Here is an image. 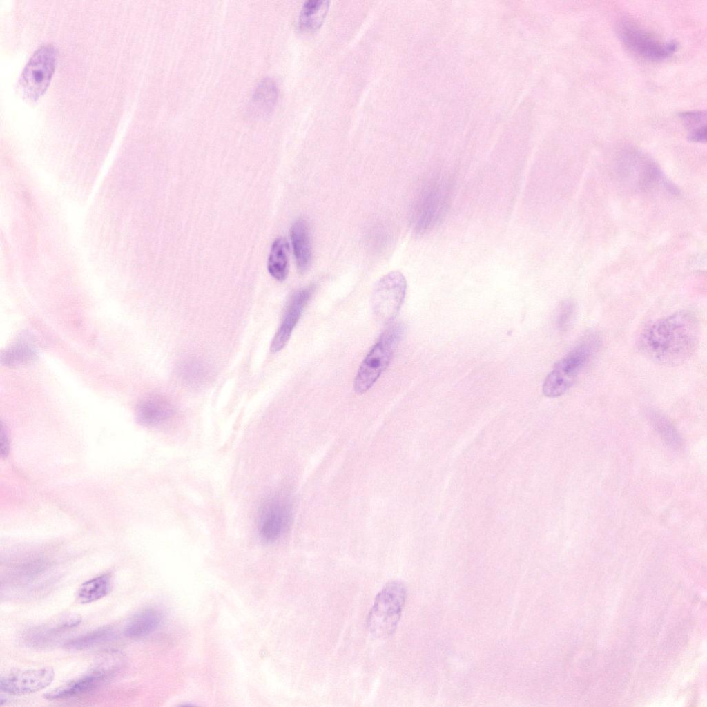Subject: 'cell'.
Listing matches in <instances>:
<instances>
[{"instance_id":"cell-2","label":"cell","mask_w":707,"mask_h":707,"mask_svg":"<svg viewBox=\"0 0 707 707\" xmlns=\"http://www.w3.org/2000/svg\"><path fill=\"white\" fill-rule=\"evenodd\" d=\"M599 344L597 335H585L579 342L554 367L545 378L543 392L550 398L563 394L575 382Z\"/></svg>"},{"instance_id":"cell-13","label":"cell","mask_w":707,"mask_h":707,"mask_svg":"<svg viewBox=\"0 0 707 707\" xmlns=\"http://www.w3.org/2000/svg\"><path fill=\"white\" fill-rule=\"evenodd\" d=\"M175 414L173 405L165 398L153 395L143 399L136 409L138 421L146 426H156L170 419Z\"/></svg>"},{"instance_id":"cell-25","label":"cell","mask_w":707,"mask_h":707,"mask_svg":"<svg viewBox=\"0 0 707 707\" xmlns=\"http://www.w3.org/2000/svg\"><path fill=\"white\" fill-rule=\"evenodd\" d=\"M574 305L570 302L563 304L559 315L558 322L561 327H568L572 320L574 315Z\"/></svg>"},{"instance_id":"cell-14","label":"cell","mask_w":707,"mask_h":707,"mask_svg":"<svg viewBox=\"0 0 707 707\" xmlns=\"http://www.w3.org/2000/svg\"><path fill=\"white\" fill-rule=\"evenodd\" d=\"M291 239L298 269L304 273L309 268L311 258L309 227L306 220L299 219L293 224Z\"/></svg>"},{"instance_id":"cell-7","label":"cell","mask_w":707,"mask_h":707,"mask_svg":"<svg viewBox=\"0 0 707 707\" xmlns=\"http://www.w3.org/2000/svg\"><path fill=\"white\" fill-rule=\"evenodd\" d=\"M406 289V279L399 271H391L377 281L371 295V305L379 320L388 322L396 317L403 302Z\"/></svg>"},{"instance_id":"cell-15","label":"cell","mask_w":707,"mask_h":707,"mask_svg":"<svg viewBox=\"0 0 707 707\" xmlns=\"http://www.w3.org/2000/svg\"><path fill=\"white\" fill-rule=\"evenodd\" d=\"M278 95L275 82L271 78H264L255 88L251 97L250 110L258 117L268 115L273 109Z\"/></svg>"},{"instance_id":"cell-22","label":"cell","mask_w":707,"mask_h":707,"mask_svg":"<svg viewBox=\"0 0 707 707\" xmlns=\"http://www.w3.org/2000/svg\"><path fill=\"white\" fill-rule=\"evenodd\" d=\"M181 379L188 385L199 386L207 378L209 371L206 366L200 360L191 359L183 362L177 369Z\"/></svg>"},{"instance_id":"cell-9","label":"cell","mask_w":707,"mask_h":707,"mask_svg":"<svg viewBox=\"0 0 707 707\" xmlns=\"http://www.w3.org/2000/svg\"><path fill=\"white\" fill-rule=\"evenodd\" d=\"M52 668L47 666L37 669L19 670L1 676L0 689L5 693L22 695L41 690L53 681Z\"/></svg>"},{"instance_id":"cell-12","label":"cell","mask_w":707,"mask_h":707,"mask_svg":"<svg viewBox=\"0 0 707 707\" xmlns=\"http://www.w3.org/2000/svg\"><path fill=\"white\" fill-rule=\"evenodd\" d=\"M115 671L113 667L99 666L88 673L46 693L44 697L48 700H56L85 694L108 679Z\"/></svg>"},{"instance_id":"cell-6","label":"cell","mask_w":707,"mask_h":707,"mask_svg":"<svg viewBox=\"0 0 707 707\" xmlns=\"http://www.w3.org/2000/svg\"><path fill=\"white\" fill-rule=\"evenodd\" d=\"M617 32L628 50L649 61L665 59L677 49L675 41L662 42L628 19L619 21Z\"/></svg>"},{"instance_id":"cell-4","label":"cell","mask_w":707,"mask_h":707,"mask_svg":"<svg viewBox=\"0 0 707 707\" xmlns=\"http://www.w3.org/2000/svg\"><path fill=\"white\" fill-rule=\"evenodd\" d=\"M406 590L398 581L390 582L377 594L369 613V630L377 637L391 635L395 630L405 603Z\"/></svg>"},{"instance_id":"cell-1","label":"cell","mask_w":707,"mask_h":707,"mask_svg":"<svg viewBox=\"0 0 707 707\" xmlns=\"http://www.w3.org/2000/svg\"><path fill=\"white\" fill-rule=\"evenodd\" d=\"M699 331V325L694 314L687 311H678L647 326L639 336V349L659 365H681L695 352Z\"/></svg>"},{"instance_id":"cell-11","label":"cell","mask_w":707,"mask_h":707,"mask_svg":"<svg viewBox=\"0 0 707 707\" xmlns=\"http://www.w3.org/2000/svg\"><path fill=\"white\" fill-rule=\"evenodd\" d=\"M313 291V286L297 291L290 298L282 323L274 336L270 349L273 353L281 350L288 342Z\"/></svg>"},{"instance_id":"cell-5","label":"cell","mask_w":707,"mask_h":707,"mask_svg":"<svg viewBox=\"0 0 707 707\" xmlns=\"http://www.w3.org/2000/svg\"><path fill=\"white\" fill-rule=\"evenodd\" d=\"M58 57L55 45L46 43L37 48L25 65L19 84L23 95L35 100L48 88Z\"/></svg>"},{"instance_id":"cell-17","label":"cell","mask_w":707,"mask_h":707,"mask_svg":"<svg viewBox=\"0 0 707 707\" xmlns=\"http://www.w3.org/2000/svg\"><path fill=\"white\" fill-rule=\"evenodd\" d=\"M328 0H307L303 3L298 17L299 26L306 31L319 28L329 8Z\"/></svg>"},{"instance_id":"cell-8","label":"cell","mask_w":707,"mask_h":707,"mask_svg":"<svg viewBox=\"0 0 707 707\" xmlns=\"http://www.w3.org/2000/svg\"><path fill=\"white\" fill-rule=\"evenodd\" d=\"M292 517V507L289 501L275 496L262 505L258 519L260 538L266 543L278 540L289 528Z\"/></svg>"},{"instance_id":"cell-21","label":"cell","mask_w":707,"mask_h":707,"mask_svg":"<svg viewBox=\"0 0 707 707\" xmlns=\"http://www.w3.org/2000/svg\"><path fill=\"white\" fill-rule=\"evenodd\" d=\"M113 636L114 631L111 626H103L69 640L64 646L70 650H83L108 641Z\"/></svg>"},{"instance_id":"cell-3","label":"cell","mask_w":707,"mask_h":707,"mask_svg":"<svg viewBox=\"0 0 707 707\" xmlns=\"http://www.w3.org/2000/svg\"><path fill=\"white\" fill-rule=\"evenodd\" d=\"M402 333V325H394L385 331L372 347L356 374L354 381L356 394H362L367 391L387 367Z\"/></svg>"},{"instance_id":"cell-23","label":"cell","mask_w":707,"mask_h":707,"mask_svg":"<svg viewBox=\"0 0 707 707\" xmlns=\"http://www.w3.org/2000/svg\"><path fill=\"white\" fill-rule=\"evenodd\" d=\"M35 356L34 347L22 340L8 348L2 354L1 362L8 366L18 365L31 361Z\"/></svg>"},{"instance_id":"cell-10","label":"cell","mask_w":707,"mask_h":707,"mask_svg":"<svg viewBox=\"0 0 707 707\" xmlns=\"http://www.w3.org/2000/svg\"><path fill=\"white\" fill-rule=\"evenodd\" d=\"M448 197V187L443 180L435 182L429 187L418 208L416 218L418 230H427L438 222L445 212Z\"/></svg>"},{"instance_id":"cell-20","label":"cell","mask_w":707,"mask_h":707,"mask_svg":"<svg viewBox=\"0 0 707 707\" xmlns=\"http://www.w3.org/2000/svg\"><path fill=\"white\" fill-rule=\"evenodd\" d=\"M647 416L652 426L668 445L675 449L679 447L681 445L680 435L672 423L662 413L650 409Z\"/></svg>"},{"instance_id":"cell-26","label":"cell","mask_w":707,"mask_h":707,"mask_svg":"<svg viewBox=\"0 0 707 707\" xmlns=\"http://www.w3.org/2000/svg\"><path fill=\"white\" fill-rule=\"evenodd\" d=\"M8 452H9V441H8V438L7 434L6 433V431H4L3 425L2 424L1 425V456L2 457H6L8 454Z\"/></svg>"},{"instance_id":"cell-18","label":"cell","mask_w":707,"mask_h":707,"mask_svg":"<svg viewBox=\"0 0 707 707\" xmlns=\"http://www.w3.org/2000/svg\"><path fill=\"white\" fill-rule=\"evenodd\" d=\"M289 244L282 237L276 238L271 246L267 269L270 275L278 281L285 280L289 269Z\"/></svg>"},{"instance_id":"cell-24","label":"cell","mask_w":707,"mask_h":707,"mask_svg":"<svg viewBox=\"0 0 707 707\" xmlns=\"http://www.w3.org/2000/svg\"><path fill=\"white\" fill-rule=\"evenodd\" d=\"M685 126L690 130V133L706 128V115L705 111H685L679 114Z\"/></svg>"},{"instance_id":"cell-19","label":"cell","mask_w":707,"mask_h":707,"mask_svg":"<svg viewBox=\"0 0 707 707\" xmlns=\"http://www.w3.org/2000/svg\"><path fill=\"white\" fill-rule=\"evenodd\" d=\"M113 582L109 574H104L83 583L77 593L81 603L96 601L106 596L112 589Z\"/></svg>"},{"instance_id":"cell-16","label":"cell","mask_w":707,"mask_h":707,"mask_svg":"<svg viewBox=\"0 0 707 707\" xmlns=\"http://www.w3.org/2000/svg\"><path fill=\"white\" fill-rule=\"evenodd\" d=\"M162 621L161 613L154 608L144 609L129 621L124 628V635L130 638H139L157 630Z\"/></svg>"}]
</instances>
